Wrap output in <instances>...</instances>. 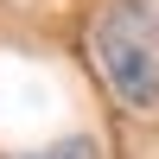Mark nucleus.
I'll list each match as a JSON object with an SVG mask.
<instances>
[{
  "label": "nucleus",
  "instance_id": "nucleus-1",
  "mask_svg": "<svg viewBox=\"0 0 159 159\" xmlns=\"http://www.w3.org/2000/svg\"><path fill=\"white\" fill-rule=\"evenodd\" d=\"M89 51L127 108L140 115L159 108V7L153 0H108L89 25Z\"/></svg>",
  "mask_w": 159,
  "mask_h": 159
},
{
  "label": "nucleus",
  "instance_id": "nucleus-2",
  "mask_svg": "<svg viewBox=\"0 0 159 159\" xmlns=\"http://www.w3.org/2000/svg\"><path fill=\"white\" fill-rule=\"evenodd\" d=\"M19 159H102V153H96L89 134H64V140H51V147H38V153H19Z\"/></svg>",
  "mask_w": 159,
  "mask_h": 159
}]
</instances>
